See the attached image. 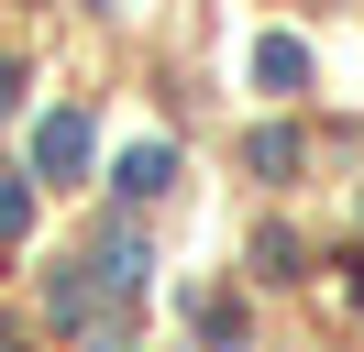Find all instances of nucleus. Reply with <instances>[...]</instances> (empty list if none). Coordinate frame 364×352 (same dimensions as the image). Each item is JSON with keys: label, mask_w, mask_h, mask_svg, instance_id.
<instances>
[{"label": "nucleus", "mask_w": 364, "mask_h": 352, "mask_svg": "<svg viewBox=\"0 0 364 352\" xmlns=\"http://www.w3.org/2000/svg\"><path fill=\"white\" fill-rule=\"evenodd\" d=\"M254 77H265V88H298V77H309V55H298V44H254Z\"/></svg>", "instance_id": "nucleus-3"}, {"label": "nucleus", "mask_w": 364, "mask_h": 352, "mask_svg": "<svg viewBox=\"0 0 364 352\" xmlns=\"http://www.w3.org/2000/svg\"><path fill=\"white\" fill-rule=\"evenodd\" d=\"M0 110H11V66H0Z\"/></svg>", "instance_id": "nucleus-5"}, {"label": "nucleus", "mask_w": 364, "mask_h": 352, "mask_svg": "<svg viewBox=\"0 0 364 352\" xmlns=\"http://www.w3.org/2000/svg\"><path fill=\"white\" fill-rule=\"evenodd\" d=\"M23 220H33V198H23V187H0V242L23 231Z\"/></svg>", "instance_id": "nucleus-4"}, {"label": "nucleus", "mask_w": 364, "mask_h": 352, "mask_svg": "<svg viewBox=\"0 0 364 352\" xmlns=\"http://www.w3.org/2000/svg\"><path fill=\"white\" fill-rule=\"evenodd\" d=\"M166 187V143H133L122 154V198H155Z\"/></svg>", "instance_id": "nucleus-2"}, {"label": "nucleus", "mask_w": 364, "mask_h": 352, "mask_svg": "<svg viewBox=\"0 0 364 352\" xmlns=\"http://www.w3.org/2000/svg\"><path fill=\"white\" fill-rule=\"evenodd\" d=\"M33 165H45V176H77V165H89V121H77V110H45V132H33Z\"/></svg>", "instance_id": "nucleus-1"}]
</instances>
